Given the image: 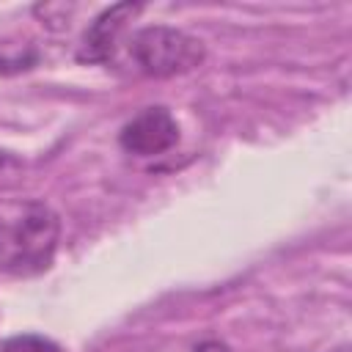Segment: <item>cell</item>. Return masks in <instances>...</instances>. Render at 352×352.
<instances>
[{"label": "cell", "instance_id": "1", "mask_svg": "<svg viewBox=\"0 0 352 352\" xmlns=\"http://www.w3.org/2000/svg\"><path fill=\"white\" fill-rule=\"evenodd\" d=\"M60 242V217L38 198L0 204V270L33 278L52 267Z\"/></svg>", "mask_w": 352, "mask_h": 352}, {"label": "cell", "instance_id": "2", "mask_svg": "<svg viewBox=\"0 0 352 352\" xmlns=\"http://www.w3.org/2000/svg\"><path fill=\"white\" fill-rule=\"evenodd\" d=\"M129 55L138 72L148 77H176L198 69L206 60V47L187 30L170 25H148L132 36Z\"/></svg>", "mask_w": 352, "mask_h": 352}, {"label": "cell", "instance_id": "3", "mask_svg": "<svg viewBox=\"0 0 352 352\" xmlns=\"http://www.w3.org/2000/svg\"><path fill=\"white\" fill-rule=\"evenodd\" d=\"M118 143L126 154H135V157L165 154L179 143V121L162 104L143 107L138 116H132L121 126Z\"/></svg>", "mask_w": 352, "mask_h": 352}, {"label": "cell", "instance_id": "4", "mask_svg": "<svg viewBox=\"0 0 352 352\" xmlns=\"http://www.w3.org/2000/svg\"><path fill=\"white\" fill-rule=\"evenodd\" d=\"M140 11H143V6H138V3H116V6L104 8L82 33L80 47H77V60L80 63H107L116 52V44H118L126 22H132Z\"/></svg>", "mask_w": 352, "mask_h": 352}, {"label": "cell", "instance_id": "5", "mask_svg": "<svg viewBox=\"0 0 352 352\" xmlns=\"http://www.w3.org/2000/svg\"><path fill=\"white\" fill-rule=\"evenodd\" d=\"M22 168H25V162H22L16 154H11V151H0V192L11 190V187L19 182Z\"/></svg>", "mask_w": 352, "mask_h": 352}, {"label": "cell", "instance_id": "6", "mask_svg": "<svg viewBox=\"0 0 352 352\" xmlns=\"http://www.w3.org/2000/svg\"><path fill=\"white\" fill-rule=\"evenodd\" d=\"M0 352H58L55 344L38 338V336H19L0 346Z\"/></svg>", "mask_w": 352, "mask_h": 352}, {"label": "cell", "instance_id": "7", "mask_svg": "<svg viewBox=\"0 0 352 352\" xmlns=\"http://www.w3.org/2000/svg\"><path fill=\"white\" fill-rule=\"evenodd\" d=\"M33 60H36V55H30V58H14V60L0 58V74H11V72H19V69H30Z\"/></svg>", "mask_w": 352, "mask_h": 352}, {"label": "cell", "instance_id": "8", "mask_svg": "<svg viewBox=\"0 0 352 352\" xmlns=\"http://www.w3.org/2000/svg\"><path fill=\"white\" fill-rule=\"evenodd\" d=\"M192 352H234L226 341H214V338H209V341H201Z\"/></svg>", "mask_w": 352, "mask_h": 352}]
</instances>
